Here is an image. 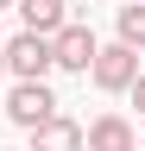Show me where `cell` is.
Here are the masks:
<instances>
[{
	"label": "cell",
	"instance_id": "cell-13",
	"mask_svg": "<svg viewBox=\"0 0 145 151\" xmlns=\"http://www.w3.org/2000/svg\"><path fill=\"white\" fill-rule=\"evenodd\" d=\"M139 151H145V139H139Z\"/></svg>",
	"mask_w": 145,
	"mask_h": 151
},
{
	"label": "cell",
	"instance_id": "cell-4",
	"mask_svg": "<svg viewBox=\"0 0 145 151\" xmlns=\"http://www.w3.org/2000/svg\"><path fill=\"white\" fill-rule=\"evenodd\" d=\"M95 32L88 25H63L57 38H50V69H76V76H88V63H95Z\"/></svg>",
	"mask_w": 145,
	"mask_h": 151
},
{
	"label": "cell",
	"instance_id": "cell-12",
	"mask_svg": "<svg viewBox=\"0 0 145 151\" xmlns=\"http://www.w3.org/2000/svg\"><path fill=\"white\" fill-rule=\"evenodd\" d=\"M133 6H145V0H133Z\"/></svg>",
	"mask_w": 145,
	"mask_h": 151
},
{
	"label": "cell",
	"instance_id": "cell-7",
	"mask_svg": "<svg viewBox=\"0 0 145 151\" xmlns=\"http://www.w3.org/2000/svg\"><path fill=\"white\" fill-rule=\"evenodd\" d=\"M32 151H82V120H69V113L44 120L38 132H32Z\"/></svg>",
	"mask_w": 145,
	"mask_h": 151
},
{
	"label": "cell",
	"instance_id": "cell-3",
	"mask_svg": "<svg viewBox=\"0 0 145 151\" xmlns=\"http://www.w3.org/2000/svg\"><path fill=\"white\" fill-rule=\"evenodd\" d=\"M0 57H6V69L19 76V82H44V76H50V38L19 32L13 44H0Z\"/></svg>",
	"mask_w": 145,
	"mask_h": 151
},
{
	"label": "cell",
	"instance_id": "cell-10",
	"mask_svg": "<svg viewBox=\"0 0 145 151\" xmlns=\"http://www.w3.org/2000/svg\"><path fill=\"white\" fill-rule=\"evenodd\" d=\"M6 6H13V0H0V13H6Z\"/></svg>",
	"mask_w": 145,
	"mask_h": 151
},
{
	"label": "cell",
	"instance_id": "cell-9",
	"mask_svg": "<svg viewBox=\"0 0 145 151\" xmlns=\"http://www.w3.org/2000/svg\"><path fill=\"white\" fill-rule=\"evenodd\" d=\"M126 94H133V107L145 113V69H139V82H133V88H126Z\"/></svg>",
	"mask_w": 145,
	"mask_h": 151
},
{
	"label": "cell",
	"instance_id": "cell-8",
	"mask_svg": "<svg viewBox=\"0 0 145 151\" xmlns=\"http://www.w3.org/2000/svg\"><path fill=\"white\" fill-rule=\"evenodd\" d=\"M114 25H120V44H126V50H139V44H145V6H120Z\"/></svg>",
	"mask_w": 145,
	"mask_h": 151
},
{
	"label": "cell",
	"instance_id": "cell-5",
	"mask_svg": "<svg viewBox=\"0 0 145 151\" xmlns=\"http://www.w3.org/2000/svg\"><path fill=\"white\" fill-rule=\"evenodd\" d=\"M82 151H139V132L120 120V113H101V120L82 126Z\"/></svg>",
	"mask_w": 145,
	"mask_h": 151
},
{
	"label": "cell",
	"instance_id": "cell-2",
	"mask_svg": "<svg viewBox=\"0 0 145 151\" xmlns=\"http://www.w3.org/2000/svg\"><path fill=\"white\" fill-rule=\"evenodd\" d=\"M6 120L25 126V132H38L44 120H57V94H50L44 82H13V94H6Z\"/></svg>",
	"mask_w": 145,
	"mask_h": 151
},
{
	"label": "cell",
	"instance_id": "cell-14",
	"mask_svg": "<svg viewBox=\"0 0 145 151\" xmlns=\"http://www.w3.org/2000/svg\"><path fill=\"white\" fill-rule=\"evenodd\" d=\"M6 151H13V145H6Z\"/></svg>",
	"mask_w": 145,
	"mask_h": 151
},
{
	"label": "cell",
	"instance_id": "cell-1",
	"mask_svg": "<svg viewBox=\"0 0 145 151\" xmlns=\"http://www.w3.org/2000/svg\"><path fill=\"white\" fill-rule=\"evenodd\" d=\"M88 76H95L101 94H126V88L139 82V50H126V44H101L95 63H88Z\"/></svg>",
	"mask_w": 145,
	"mask_h": 151
},
{
	"label": "cell",
	"instance_id": "cell-6",
	"mask_svg": "<svg viewBox=\"0 0 145 151\" xmlns=\"http://www.w3.org/2000/svg\"><path fill=\"white\" fill-rule=\"evenodd\" d=\"M13 13L25 19L32 38H57V32L69 25V6H63V0H13Z\"/></svg>",
	"mask_w": 145,
	"mask_h": 151
},
{
	"label": "cell",
	"instance_id": "cell-11",
	"mask_svg": "<svg viewBox=\"0 0 145 151\" xmlns=\"http://www.w3.org/2000/svg\"><path fill=\"white\" fill-rule=\"evenodd\" d=\"M0 76H6V57H0Z\"/></svg>",
	"mask_w": 145,
	"mask_h": 151
}]
</instances>
